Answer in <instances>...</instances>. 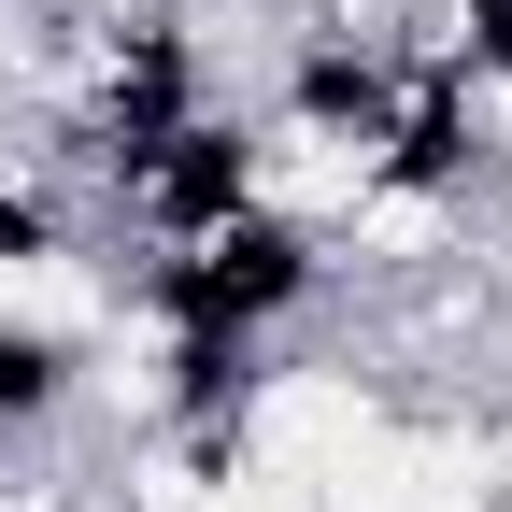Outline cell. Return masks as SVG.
I'll use <instances>...</instances> for the list:
<instances>
[{"instance_id":"obj_1","label":"cell","mask_w":512,"mask_h":512,"mask_svg":"<svg viewBox=\"0 0 512 512\" xmlns=\"http://www.w3.org/2000/svg\"><path fill=\"white\" fill-rule=\"evenodd\" d=\"M128 299H143L157 328L214 342V356H271V342H299L342 285H328V242H313L299 214L256 200V214H228V228H200V242L128 256Z\"/></svg>"},{"instance_id":"obj_2","label":"cell","mask_w":512,"mask_h":512,"mask_svg":"<svg viewBox=\"0 0 512 512\" xmlns=\"http://www.w3.org/2000/svg\"><path fill=\"white\" fill-rule=\"evenodd\" d=\"M72 15H114V0H72Z\"/></svg>"}]
</instances>
